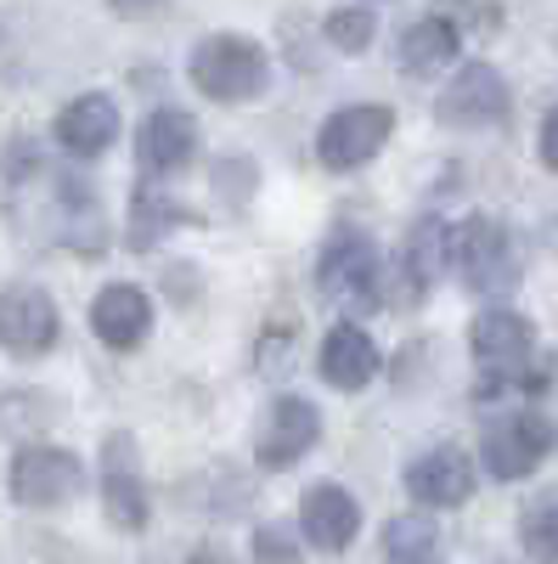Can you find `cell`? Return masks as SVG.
<instances>
[{"mask_svg":"<svg viewBox=\"0 0 558 564\" xmlns=\"http://www.w3.org/2000/svg\"><path fill=\"white\" fill-rule=\"evenodd\" d=\"M186 79L198 85V97L243 108L271 90V57L254 34H204L186 57Z\"/></svg>","mask_w":558,"mask_h":564,"instance_id":"1","label":"cell"},{"mask_svg":"<svg viewBox=\"0 0 558 564\" xmlns=\"http://www.w3.org/2000/svg\"><path fill=\"white\" fill-rule=\"evenodd\" d=\"M316 289L328 294L344 316L379 311L384 305V254H379V243L355 226H339L316 254Z\"/></svg>","mask_w":558,"mask_h":564,"instance_id":"2","label":"cell"},{"mask_svg":"<svg viewBox=\"0 0 558 564\" xmlns=\"http://www.w3.org/2000/svg\"><path fill=\"white\" fill-rule=\"evenodd\" d=\"M552 441H558L552 417L519 401V406H502L496 417H485V430H480V463H485L491 480L514 486V480H530L536 468L547 463Z\"/></svg>","mask_w":558,"mask_h":564,"instance_id":"3","label":"cell"},{"mask_svg":"<svg viewBox=\"0 0 558 564\" xmlns=\"http://www.w3.org/2000/svg\"><path fill=\"white\" fill-rule=\"evenodd\" d=\"M451 265L462 289L480 300H502L519 282V249L496 215H469L462 226H451Z\"/></svg>","mask_w":558,"mask_h":564,"instance_id":"4","label":"cell"},{"mask_svg":"<svg viewBox=\"0 0 558 564\" xmlns=\"http://www.w3.org/2000/svg\"><path fill=\"white\" fill-rule=\"evenodd\" d=\"M446 265H451V226L440 215L412 220L395 265H384V305H401V311L424 305L435 294V282L446 276Z\"/></svg>","mask_w":558,"mask_h":564,"instance_id":"5","label":"cell"},{"mask_svg":"<svg viewBox=\"0 0 558 564\" xmlns=\"http://www.w3.org/2000/svg\"><path fill=\"white\" fill-rule=\"evenodd\" d=\"M390 135H395V113L384 102H355V108H339L333 119H321L316 159H321V170L344 175V170H361L379 159L390 148Z\"/></svg>","mask_w":558,"mask_h":564,"instance_id":"6","label":"cell"},{"mask_svg":"<svg viewBox=\"0 0 558 564\" xmlns=\"http://www.w3.org/2000/svg\"><path fill=\"white\" fill-rule=\"evenodd\" d=\"M514 113V90L491 63H462L435 97V119L446 130H491Z\"/></svg>","mask_w":558,"mask_h":564,"instance_id":"7","label":"cell"},{"mask_svg":"<svg viewBox=\"0 0 558 564\" xmlns=\"http://www.w3.org/2000/svg\"><path fill=\"white\" fill-rule=\"evenodd\" d=\"M85 491V463L68 446H23L12 457V497L23 508H63Z\"/></svg>","mask_w":558,"mask_h":564,"instance_id":"8","label":"cell"},{"mask_svg":"<svg viewBox=\"0 0 558 564\" xmlns=\"http://www.w3.org/2000/svg\"><path fill=\"white\" fill-rule=\"evenodd\" d=\"M316 441H321V412L305 395H276L254 430V457H260V468L283 475V468H294L316 452Z\"/></svg>","mask_w":558,"mask_h":564,"instance_id":"9","label":"cell"},{"mask_svg":"<svg viewBox=\"0 0 558 564\" xmlns=\"http://www.w3.org/2000/svg\"><path fill=\"white\" fill-rule=\"evenodd\" d=\"M63 334V316H57V300L34 289V282H18V289L0 294V350L18 356V361H34V356H52Z\"/></svg>","mask_w":558,"mask_h":564,"instance_id":"10","label":"cell"},{"mask_svg":"<svg viewBox=\"0 0 558 564\" xmlns=\"http://www.w3.org/2000/svg\"><path fill=\"white\" fill-rule=\"evenodd\" d=\"M480 486V468L462 446H429L406 463V497L424 502V508H462Z\"/></svg>","mask_w":558,"mask_h":564,"instance_id":"11","label":"cell"},{"mask_svg":"<svg viewBox=\"0 0 558 564\" xmlns=\"http://www.w3.org/2000/svg\"><path fill=\"white\" fill-rule=\"evenodd\" d=\"M316 372H321V384H333V390L355 395V390H366V384L384 372V350H379V339H372L366 327L350 316V322L328 327L321 356H316Z\"/></svg>","mask_w":558,"mask_h":564,"instance_id":"12","label":"cell"},{"mask_svg":"<svg viewBox=\"0 0 558 564\" xmlns=\"http://www.w3.org/2000/svg\"><path fill=\"white\" fill-rule=\"evenodd\" d=\"M198 159V119L180 113V108H158L142 119L135 130V170L164 181V175H180L186 164Z\"/></svg>","mask_w":558,"mask_h":564,"instance_id":"13","label":"cell"},{"mask_svg":"<svg viewBox=\"0 0 558 564\" xmlns=\"http://www.w3.org/2000/svg\"><path fill=\"white\" fill-rule=\"evenodd\" d=\"M299 536L316 553H344L361 536V502L339 486V480H316L299 497Z\"/></svg>","mask_w":558,"mask_h":564,"instance_id":"14","label":"cell"},{"mask_svg":"<svg viewBox=\"0 0 558 564\" xmlns=\"http://www.w3.org/2000/svg\"><path fill=\"white\" fill-rule=\"evenodd\" d=\"M90 334L108 350H142L153 334V300L135 289V282H108V289L90 300Z\"/></svg>","mask_w":558,"mask_h":564,"instance_id":"15","label":"cell"},{"mask_svg":"<svg viewBox=\"0 0 558 564\" xmlns=\"http://www.w3.org/2000/svg\"><path fill=\"white\" fill-rule=\"evenodd\" d=\"M52 135H57V148L68 159H102L113 141H119V102L102 97V90H85V97H74L57 113Z\"/></svg>","mask_w":558,"mask_h":564,"instance_id":"16","label":"cell"},{"mask_svg":"<svg viewBox=\"0 0 558 564\" xmlns=\"http://www.w3.org/2000/svg\"><path fill=\"white\" fill-rule=\"evenodd\" d=\"M457 52H462V34H457V23L440 18V12H435V18H417L412 29H401V68H406L412 79H429V74L451 68Z\"/></svg>","mask_w":558,"mask_h":564,"instance_id":"17","label":"cell"},{"mask_svg":"<svg viewBox=\"0 0 558 564\" xmlns=\"http://www.w3.org/2000/svg\"><path fill=\"white\" fill-rule=\"evenodd\" d=\"M180 220H193V215H186V209L164 193V186L147 175V181L130 193V238H124V243H130V249H158Z\"/></svg>","mask_w":558,"mask_h":564,"instance_id":"18","label":"cell"},{"mask_svg":"<svg viewBox=\"0 0 558 564\" xmlns=\"http://www.w3.org/2000/svg\"><path fill=\"white\" fill-rule=\"evenodd\" d=\"M102 513H108V525L113 531H147V520H153V502H147V486H142V475H130L124 463H113L108 475H102Z\"/></svg>","mask_w":558,"mask_h":564,"instance_id":"19","label":"cell"},{"mask_svg":"<svg viewBox=\"0 0 558 564\" xmlns=\"http://www.w3.org/2000/svg\"><path fill=\"white\" fill-rule=\"evenodd\" d=\"M384 558L390 564H446L440 558V531L429 525V513H401L384 525Z\"/></svg>","mask_w":558,"mask_h":564,"instance_id":"20","label":"cell"},{"mask_svg":"<svg viewBox=\"0 0 558 564\" xmlns=\"http://www.w3.org/2000/svg\"><path fill=\"white\" fill-rule=\"evenodd\" d=\"M519 547H525V558H536V564H558V486L536 491V497L519 508Z\"/></svg>","mask_w":558,"mask_h":564,"instance_id":"21","label":"cell"},{"mask_svg":"<svg viewBox=\"0 0 558 564\" xmlns=\"http://www.w3.org/2000/svg\"><path fill=\"white\" fill-rule=\"evenodd\" d=\"M321 34H328V45H333V52H344V57H361L366 45H372V34H379V18H372L366 7H339V12H328V18H321Z\"/></svg>","mask_w":558,"mask_h":564,"instance_id":"22","label":"cell"},{"mask_svg":"<svg viewBox=\"0 0 558 564\" xmlns=\"http://www.w3.org/2000/svg\"><path fill=\"white\" fill-rule=\"evenodd\" d=\"M254 564H299L294 531L288 525H260L254 531Z\"/></svg>","mask_w":558,"mask_h":564,"instance_id":"23","label":"cell"},{"mask_svg":"<svg viewBox=\"0 0 558 564\" xmlns=\"http://www.w3.org/2000/svg\"><path fill=\"white\" fill-rule=\"evenodd\" d=\"M536 153H541V164L558 175V108H547V119H541V135H536Z\"/></svg>","mask_w":558,"mask_h":564,"instance_id":"24","label":"cell"},{"mask_svg":"<svg viewBox=\"0 0 558 564\" xmlns=\"http://www.w3.org/2000/svg\"><path fill=\"white\" fill-rule=\"evenodd\" d=\"M153 7H164V0H113V12H124V18H142Z\"/></svg>","mask_w":558,"mask_h":564,"instance_id":"25","label":"cell"},{"mask_svg":"<svg viewBox=\"0 0 558 564\" xmlns=\"http://www.w3.org/2000/svg\"><path fill=\"white\" fill-rule=\"evenodd\" d=\"M186 564H231V558H226V553H215V547H204V553H193Z\"/></svg>","mask_w":558,"mask_h":564,"instance_id":"26","label":"cell"}]
</instances>
